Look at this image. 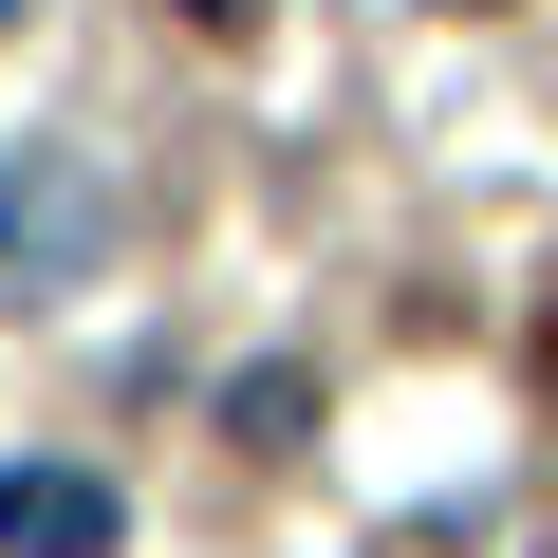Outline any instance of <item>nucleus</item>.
I'll use <instances>...</instances> for the list:
<instances>
[{
    "label": "nucleus",
    "mask_w": 558,
    "mask_h": 558,
    "mask_svg": "<svg viewBox=\"0 0 558 558\" xmlns=\"http://www.w3.org/2000/svg\"><path fill=\"white\" fill-rule=\"evenodd\" d=\"M112 484L94 465H0V558H112Z\"/></svg>",
    "instance_id": "2"
},
{
    "label": "nucleus",
    "mask_w": 558,
    "mask_h": 558,
    "mask_svg": "<svg viewBox=\"0 0 558 558\" xmlns=\"http://www.w3.org/2000/svg\"><path fill=\"white\" fill-rule=\"evenodd\" d=\"M0 20H20V0H0Z\"/></svg>",
    "instance_id": "4"
},
{
    "label": "nucleus",
    "mask_w": 558,
    "mask_h": 558,
    "mask_svg": "<svg viewBox=\"0 0 558 558\" xmlns=\"http://www.w3.org/2000/svg\"><path fill=\"white\" fill-rule=\"evenodd\" d=\"M186 20H242V0H186Z\"/></svg>",
    "instance_id": "3"
},
{
    "label": "nucleus",
    "mask_w": 558,
    "mask_h": 558,
    "mask_svg": "<svg viewBox=\"0 0 558 558\" xmlns=\"http://www.w3.org/2000/svg\"><path fill=\"white\" fill-rule=\"evenodd\" d=\"M94 260H112L94 131H20V149H0V279H94Z\"/></svg>",
    "instance_id": "1"
}]
</instances>
